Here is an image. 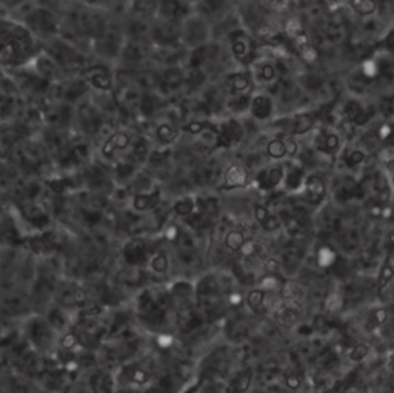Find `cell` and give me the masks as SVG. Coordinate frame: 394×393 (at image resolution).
Returning <instances> with one entry per match:
<instances>
[{
  "label": "cell",
  "instance_id": "cell-33",
  "mask_svg": "<svg viewBox=\"0 0 394 393\" xmlns=\"http://www.w3.org/2000/svg\"><path fill=\"white\" fill-rule=\"evenodd\" d=\"M259 247H260V244L256 241H245V244L242 246V248L239 251L243 258H256Z\"/></svg>",
  "mask_w": 394,
  "mask_h": 393
},
{
  "label": "cell",
  "instance_id": "cell-54",
  "mask_svg": "<svg viewBox=\"0 0 394 393\" xmlns=\"http://www.w3.org/2000/svg\"><path fill=\"white\" fill-rule=\"evenodd\" d=\"M157 344L161 345V347H170V345L173 344V338H171V336H168V335H161L157 338Z\"/></svg>",
  "mask_w": 394,
  "mask_h": 393
},
{
  "label": "cell",
  "instance_id": "cell-38",
  "mask_svg": "<svg viewBox=\"0 0 394 393\" xmlns=\"http://www.w3.org/2000/svg\"><path fill=\"white\" fill-rule=\"evenodd\" d=\"M260 285H262V288L265 290V292H276L280 284H279V279L276 276L268 275L265 278H262Z\"/></svg>",
  "mask_w": 394,
  "mask_h": 393
},
{
  "label": "cell",
  "instance_id": "cell-39",
  "mask_svg": "<svg viewBox=\"0 0 394 393\" xmlns=\"http://www.w3.org/2000/svg\"><path fill=\"white\" fill-rule=\"evenodd\" d=\"M251 386V375L247 372L240 375L236 381H234V387H236L238 392H247Z\"/></svg>",
  "mask_w": 394,
  "mask_h": 393
},
{
  "label": "cell",
  "instance_id": "cell-31",
  "mask_svg": "<svg viewBox=\"0 0 394 393\" xmlns=\"http://www.w3.org/2000/svg\"><path fill=\"white\" fill-rule=\"evenodd\" d=\"M264 298H265L264 290H251L247 296V304L251 308H259L264 305Z\"/></svg>",
  "mask_w": 394,
  "mask_h": 393
},
{
  "label": "cell",
  "instance_id": "cell-42",
  "mask_svg": "<svg viewBox=\"0 0 394 393\" xmlns=\"http://www.w3.org/2000/svg\"><path fill=\"white\" fill-rule=\"evenodd\" d=\"M394 133V128L391 124H382L378 130V139L383 140V142H387V140L391 137V135Z\"/></svg>",
  "mask_w": 394,
  "mask_h": 393
},
{
  "label": "cell",
  "instance_id": "cell-50",
  "mask_svg": "<svg viewBox=\"0 0 394 393\" xmlns=\"http://www.w3.org/2000/svg\"><path fill=\"white\" fill-rule=\"evenodd\" d=\"M268 6H271L275 9V11H279V13H284L287 8L292 6V4L289 2H285V0H279V2H268L267 4Z\"/></svg>",
  "mask_w": 394,
  "mask_h": 393
},
{
  "label": "cell",
  "instance_id": "cell-43",
  "mask_svg": "<svg viewBox=\"0 0 394 393\" xmlns=\"http://www.w3.org/2000/svg\"><path fill=\"white\" fill-rule=\"evenodd\" d=\"M350 120H351V122H353L354 125L362 127V125H365V124H367L368 120H370V115H368L365 110H359L358 113H356Z\"/></svg>",
  "mask_w": 394,
  "mask_h": 393
},
{
  "label": "cell",
  "instance_id": "cell-2",
  "mask_svg": "<svg viewBox=\"0 0 394 393\" xmlns=\"http://www.w3.org/2000/svg\"><path fill=\"white\" fill-rule=\"evenodd\" d=\"M22 338L30 344V347L39 353L42 358L51 357L58 350L60 336L53 330L43 315L31 313L22 323Z\"/></svg>",
  "mask_w": 394,
  "mask_h": 393
},
{
  "label": "cell",
  "instance_id": "cell-61",
  "mask_svg": "<svg viewBox=\"0 0 394 393\" xmlns=\"http://www.w3.org/2000/svg\"><path fill=\"white\" fill-rule=\"evenodd\" d=\"M122 393H137V392H131V390H125V392H122Z\"/></svg>",
  "mask_w": 394,
  "mask_h": 393
},
{
  "label": "cell",
  "instance_id": "cell-57",
  "mask_svg": "<svg viewBox=\"0 0 394 393\" xmlns=\"http://www.w3.org/2000/svg\"><path fill=\"white\" fill-rule=\"evenodd\" d=\"M385 45L388 50H393L394 48V30H391L387 36V41H385Z\"/></svg>",
  "mask_w": 394,
  "mask_h": 393
},
{
  "label": "cell",
  "instance_id": "cell-6",
  "mask_svg": "<svg viewBox=\"0 0 394 393\" xmlns=\"http://www.w3.org/2000/svg\"><path fill=\"white\" fill-rule=\"evenodd\" d=\"M131 145V136L125 131H117L112 136H110L102 145V156L105 159H115L122 152H125Z\"/></svg>",
  "mask_w": 394,
  "mask_h": 393
},
{
  "label": "cell",
  "instance_id": "cell-53",
  "mask_svg": "<svg viewBox=\"0 0 394 393\" xmlns=\"http://www.w3.org/2000/svg\"><path fill=\"white\" fill-rule=\"evenodd\" d=\"M268 216H270V214H268V211H267L265 207H260V205H259V207H256V210H255V218H256V221H259V222L262 224Z\"/></svg>",
  "mask_w": 394,
  "mask_h": 393
},
{
  "label": "cell",
  "instance_id": "cell-45",
  "mask_svg": "<svg viewBox=\"0 0 394 393\" xmlns=\"http://www.w3.org/2000/svg\"><path fill=\"white\" fill-rule=\"evenodd\" d=\"M279 226H280V222L276 216H273V214H270V216L264 222H262V227H264L267 231H275L279 229Z\"/></svg>",
  "mask_w": 394,
  "mask_h": 393
},
{
  "label": "cell",
  "instance_id": "cell-1",
  "mask_svg": "<svg viewBox=\"0 0 394 393\" xmlns=\"http://www.w3.org/2000/svg\"><path fill=\"white\" fill-rule=\"evenodd\" d=\"M39 53L36 36L23 23L0 17V65L22 68Z\"/></svg>",
  "mask_w": 394,
  "mask_h": 393
},
{
  "label": "cell",
  "instance_id": "cell-63",
  "mask_svg": "<svg viewBox=\"0 0 394 393\" xmlns=\"http://www.w3.org/2000/svg\"><path fill=\"white\" fill-rule=\"evenodd\" d=\"M393 184H394V174H393Z\"/></svg>",
  "mask_w": 394,
  "mask_h": 393
},
{
  "label": "cell",
  "instance_id": "cell-32",
  "mask_svg": "<svg viewBox=\"0 0 394 393\" xmlns=\"http://www.w3.org/2000/svg\"><path fill=\"white\" fill-rule=\"evenodd\" d=\"M149 266H151V270L156 271V273H165L168 270V258L162 253H159L156 256H153L151 262H149Z\"/></svg>",
  "mask_w": 394,
  "mask_h": 393
},
{
  "label": "cell",
  "instance_id": "cell-36",
  "mask_svg": "<svg viewBox=\"0 0 394 393\" xmlns=\"http://www.w3.org/2000/svg\"><path fill=\"white\" fill-rule=\"evenodd\" d=\"M256 36L260 37V39H275L277 36V31L273 26H270L267 23H262L256 28Z\"/></svg>",
  "mask_w": 394,
  "mask_h": 393
},
{
  "label": "cell",
  "instance_id": "cell-62",
  "mask_svg": "<svg viewBox=\"0 0 394 393\" xmlns=\"http://www.w3.org/2000/svg\"><path fill=\"white\" fill-rule=\"evenodd\" d=\"M348 393H358V392H348Z\"/></svg>",
  "mask_w": 394,
  "mask_h": 393
},
{
  "label": "cell",
  "instance_id": "cell-7",
  "mask_svg": "<svg viewBox=\"0 0 394 393\" xmlns=\"http://www.w3.org/2000/svg\"><path fill=\"white\" fill-rule=\"evenodd\" d=\"M116 378L103 369L96 370L90 377V392L91 393H115Z\"/></svg>",
  "mask_w": 394,
  "mask_h": 393
},
{
  "label": "cell",
  "instance_id": "cell-58",
  "mask_svg": "<svg viewBox=\"0 0 394 393\" xmlns=\"http://www.w3.org/2000/svg\"><path fill=\"white\" fill-rule=\"evenodd\" d=\"M388 244H390V247L394 248V231L390 233V236H388Z\"/></svg>",
  "mask_w": 394,
  "mask_h": 393
},
{
  "label": "cell",
  "instance_id": "cell-48",
  "mask_svg": "<svg viewBox=\"0 0 394 393\" xmlns=\"http://www.w3.org/2000/svg\"><path fill=\"white\" fill-rule=\"evenodd\" d=\"M183 130L186 131V133H191V135H201L203 131V124L202 122H191L186 127H183Z\"/></svg>",
  "mask_w": 394,
  "mask_h": 393
},
{
  "label": "cell",
  "instance_id": "cell-41",
  "mask_svg": "<svg viewBox=\"0 0 394 393\" xmlns=\"http://www.w3.org/2000/svg\"><path fill=\"white\" fill-rule=\"evenodd\" d=\"M259 73H260V78L264 79V80H267V82L268 80H273L276 78V70H275L273 65H270V63L262 65Z\"/></svg>",
  "mask_w": 394,
  "mask_h": 393
},
{
  "label": "cell",
  "instance_id": "cell-64",
  "mask_svg": "<svg viewBox=\"0 0 394 393\" xmlns=\"http://www.w3.org/2000/svg\"><path fill=\"white\" fill-rule=\"evenodd\" d=\"M393 386H394V379H393Z\"/></svg>",
  "mask_w": 394,
  "mask_h": 393
},
{
  "label": "cell",
  "instance_id": "cell-40",
  "mask_svg": "<svg viewBox=\"0 0 394 393\" xmlns=\"http://www.w3.org/2000/svg\"><path fill=\"white\" fill-rule=\"evenodd\" d=\"M300 184H302V172H299V170L289 172V174L287 177V187H288V189H297V187Z\"/></svg>",
  "mask_w": 394,
  "mask_h": 393
},
{
  "label": "cell",
  "instance_id": "cell-27",
  "mask_svg": "<svg viewBox=\"0 0 394 393\" xmlns=\"http://www.w3.org/2000/svg\"><path fill=\"white\" fill-rule=\"evenodd\" d=\"M393 278H394V266L391 262H385V264L382 266L379 273V288L388 285V283H391Z\"/></svg>",
  "mask_w": 394,
  "mask_h": 393
},
{
  "label": "cell",
  "instance_id": "cell-10",
  "mask_svg": "<svg viewBox=\"0 0 394 393\" xmlns=\"http://www.w3.org/2000/svg\"><path fill=\"white\" fill-rule=\"evenodd\" d=\"M242 139V127L234 122V120H230L228 124H225L222 133L219 135V144L223 147H231L234 144H238Z\"/></svg>",
  "mask_w": 394,
  "mask_h": 393
},
{
  "label": "cell",
  "instance_id": "cell-56",
  "mask_svg": "<svg viewBox=\"0 0 394 393\" xmlns=\"http://www.w3.org/2000/svg\"><path fill=\"white\" fill-rule=\"evenodd\" d=\"M228 303L233 305V307H236V305H240L242 304V296L239 293H231L228 296Z\"/></svg>",
  "mask_w": 394,
  "mask_h": 393
},
{
  "label": "cell",
  "instance_id": "cell-26",
  "mask_svg": "<svg viewBox=\"0 0 394 393\" xmlns=\"http://www.w3.org/2000/svg\"><path fill=\"white\" fill-rule=\"evenodd\" d=\"M300 33H304V26H302V23H300L299 19H296V17L288 19L285 23V34L293 41Z\"/></svg>",
  "mask_w": 394,
  "mask_h": 393
},
{
  "label": "cell",
  "instance_id": "cell-52",
  "mask_svg": "<svg viewBox=\"0 0 394 393\" xmlns=\"http://www.w3.org/2000/svg\"><path fill=\"white\" fill-rule=\"evenodd\" d=\"M165 238L168 241H176L177 238H179V229H177L176 226H170L165 230Z\"/></svg>",
  "mask_w": 394,
  "mask_h": 393
},
{
  "label": "cell",
  "instance_id": "cell-21",
  "mask_svg": "<svg viewBox=\"0 0 394 393\" xmlns=\"http://www.w3.org/2000/svg\"><path fill=\"white\" fill-rule=\"evenodd\" d=\"M243 244H245V238H243L240 231H230L227 238H225V246L231 251H239Z\"/></svg>",
  "mask_w": 394,
  "mask_h": 393
},
{
  "label": "cell",
  "instance_id": "cell-55",
  "mask_svg": "<svg viewBox=\"0 0 394 393\" xmlns=\"http://www.w3.org/2000/svg\"><path fill=\"white\" fill-rule=\"evenodd\" d=\"M287 229L289 233H296L300 229V224L297 219H288L287 222Z\"/></svg>",
  "mask_w": 394,
  "mask_h": 393
},
{
  "label": "cell",
  "instance_id": "cell-15",
  "mask_svg": "<svg viewBox=\"0 0 394 393\" xmlns=\"http://www.w3.org/2000/svg\"><path fill=\"white\" fill-rule=\"evenodd\" d=\"M16 102L11 95L0 91V124L6 122V120L13 116L14 113Z\"/></svg>",
  "mask_w": 394,
  "mask_h": 393
},
{
  "label": "cell",
  "instance_id": "cell-28",
  "mask_svg": "<svg viewBox=\"0 0 394 393\" xmlns=\"http://www.w3.org/2000/svg\"><path fill=\"white\" fill-rule=\"evenodd\" d=\"M324 305L328 312H337L341 310L342 305H344V299L339 293H330L324 301Z\"/></svg>",
  "mask_w": 394,
  "mask_h": 393
},
{
  "label": "cell",
  "instance_id": "cell-4",
  "mask_svg": "<svg viewBox=\"0 0 394 393\" xmlns=\"http://www.w3.org/2000/svg\"><path fill=\"white\" fill-rule=\"evenodd\" d=\"M28 236L18 229L17 222L9 216L0 221V247H17L26 244Z\"/></svg>",
  "mask_w": 394,
  "mask_h": 393
},
{
  "label": "cell",
  "instance_id": "cell-25",
  "mask_svg": "<svg viewBox=\"0 0 394 393\" xmlns=\"http://www.w3.org/2000/svg\"><path fill=\"white\" fill-rule=\"evenodd\" d=\"M156 133H157V137L161 139V142H164V144H171L177 137V133L173 130V127L166 125V124L159 125Z\"/></svg>",
  "mask_w": 394,
  "mask_h": 393
},
{
  "label": "cell",
  "instance_id": "cell-13",
  "mask_svg": "<svg viewBox=\"0 0 394 393\" xmlns=\"http://www.w3.org/2000/svg\"><path fill=\"white\" fill-rule=\"evenodd\" d=\"M157 201H159V193H151V194H145V193H140V194H136L134 199H133V207L134 210L137 211H147V210H151L154 209L157 205Z\"/></svg>",
  "mask_w": 394,
  "mask_h": 393
},
{
  "label": "cell",
  "instance_id": "cell-51",
  "mask_svg": "<svg viewBox=\"0 0 394 393\" xmlns=\"http://www.w3.org/2000/svg\"><path fill=\"white\" fill-rule=\"evenodd\" d=\"M363 159H365V154L362 152H359V150H354V152H351V154L348 157V162H350V165H359Z\"/></svg>",
  "mask_w": 394,
  "mask_h": 393
},
{
  "label": "cell",
  "instance_id": "cell-17",
  "mask_svg": "<svg viewBox=\"0 0 394 393\" xmlns=\"http://www.w3.org/2000/svg\"><path fill=\"white\" fill-rule=\"evenodd\" d=\"M319 150H322L325 153H334L341 145V140L336 135H324L317 139Z\"/></svg>",
  "mask_w": 394,
  "mask_h": 393
},
{
  "label": "cell",
  "instance_id": "cell-44",
  "mask_svg": "<svg viewBox=\"0 0 394 393\" xmlns=\"http://www.w3.org/2000/svg\"><path fill=\"white\" fill-rule=\"evenodd\" d=\"M293 45H294V48H296L297 51L304 50L305 46H308V45H309L308 34H307L305 31H304V33H300V34L296 37V39H293Z\"/></svg>",
  "mask_w": 394,
  "mask_h": 393
},
{
  "label": "cell",
  "instance_id": "cell-22",
  "mask_svg": "<svg viewBox=\"0 0 394 393\" xmlns=\"http://www.w3.org/2000/svg\"><path fill=\"white\" fill-rule=\"evenodd\" d=\"M276 315H277V320L282 323L284 325H288V327L296 324L297 320H299V312L293 310V308H287L285 305L280 308V310Z\"/></svg>",
  "mask_w": 394,
  "mask_h": 393
},
{
  "label": "cell",
  "instance_id": "cell-5",
  "mask_svg": "<svg viewBox=\"0 0 394 393\" xmlns=\"http://www.w3.org/2000/svg\"><path fill=\"white\" fill-rule=\"evenodd\" d=\"M78 120H79V125L83 133L88 136L97 135L102 128V124H103L99 110L92 105L80 107L79 113H78Z\"/></svg>",
  "mask_w": 394,
  "mask_h": 393
},
{
  "label": "cell",
  "instance_id": "cell-16",
  "mask_svg": "<svg viewBox=\"0 0 394 393\" xmlns=\"http://www.w3.org/2000/svg\"><path fill=\"white\" fill-rule=\"evenodd\" d=\"M317 264L319 267H322V268H328V267H331L334 262H336V251L331 248V247H321L317 250Z\"/></svg>",
  "mask_w": 394,
  "mask_h": 393
},
{
  "label": "cell",
  "instance_id": "cell-37",
  "mask_svg": "<svg viewBox=\"0 0 394 393\" xmlns=\"http://www.w3.org/2000/svg\"><path fill=\"white\" fill-rule=\"evenodd\" d=\"M362 73H363V76H367V78H376L378 76V73H379V67H378V63L368 59V61H363L362 63Z\"/></svg>",
  "mask_w": 394,
  "mask_h": 393
},
{
  "label": "cell",
  "instance_id": "cell-46",
  "mask_svg": "<svg viewBox=\"0 0 394 393\" xmlns=\"http://www.w3.org/2000/svg\"><path fill=\"white\" fill-rule=\"evenodd\" d=\"M247 45L243 43L242 41H238V42H234L233 43V54L236 56L238 59H242V58H245V54H247Z\"/></svg>",
  "mask_w": 394,
  "mask_h": 393
},
{
  "label": "cell",
  "instance_id": "cell-9",
  "mask_svg": "<svg viewBox=\"0 0 394 393\" xmlns=\"http://www.w3.org/2000/svg\"><path fill=\"white\" fill-rule=\"evenodd\" d=\"M305 198L312 204H319L325 198V184L317 176H309L305 181Z\"/></svg>",
  "mask_w": 394,
  "mask_h": 393
},
{
  "label": "cell",
  "instance_id": "cell-60",
  "mask_svg": "<svg viewBox=\"0 0 394 393\" xmlns=\"http://www.w3.org/2000/svg\"><path fill=\"white\" fill-rule=\"evenodd\" d=\"M388 167H390V170H391V172H393V174H394V161H393V162H390V164H388Z\"/></svg>",
  "mask_w": 394,
  "mask_h": 393
},
{
  "label": "cell",
  "instance_id": "cell-34",
  "mask_svg": "<svg viewBox=\"0 0 394 393\" xmlns=\"http://www.w3.org/2000/svg\"><path fill=\"white\" fill-rule=\"evenodd\" d=\"M284 179V172L280 167H273L271 170L267 173V184L270 187H276L277 184L282 182Z\"/></svg>",
  "mask_w": 394,
  "mask_h": 393
},
{
  "label": "cell",
  "instance_id": "cell-3",
  "mask_svg": "<svg viewBox=\"0 0 394 393\" xmlns=\"http://www.w3.org/2000/svg\"><path fill=\"white\" fill-rule=\"evenodd\" d=\"M31 295L22 288L8 287L0 298V318L4 320H25L31 315Z\"/></svg>",
  "mask_w": 394,
  "mask_h": 393
},
{
  "label": "cell",
  "instance_id": "cell-19",
  "mask_svg": "<svg viewBox=\"0 0 394 393\" xmlns=\"http://www.w3.org/2000/svg\"><path fill=\"white\" fill-rule=\"evenodd\" d=\"M314 127V117L312 115H300L294 122V135H305Z\"/></svg>",
  "mask_w": 394,
  "mask_h": 393
},
{
  "label": "cell",
  "instance_id": "cell-35",
  "mask_svg": "<svg viewBox=\"0 0 394 393\" xmlns=\"http://www.w3.org/2000/svg\"><path fill=\"white\" fill-rule=\"evenodd\" d=\"M299 54H300V59H302L305 63H314L319 59V53L312 45H308L304 50H300Z\"/></svg>",
  "mask_w": 394,
  "mask_h": 393
},
{
  "label": "cell",
  "instance_id": "cell-49",
  "mask_svg": "<svg viewBox=\"0 0 394 393\" xmlns=\"http://www.w3.org/2000/svg\"><path fill=\"white\" fill-rule=\"evenodd\" d=\"M284 145H285V154H288V156H296V153H297V144L294 142L293 139H287V140H284Z\"/></svg>",
  "mask_w": 394,
  "mask_h": 393
},
{
  "label": "cell",
  "instance_id": "cell-59",
  "mask_svg": "<svg viewBox=\"0 0 394 393\" xmlns=\"http://www.w3.org/2000/svg\"><path fill=\"white\" fill-rule=\"evenodd\" d=\"M387 144H388V145H391V147H394V133H393V135H391V137L387 140Z\"/></svg>",
  "mask_w": 394,
  "mask_h": 393
},
{
  "label": "cell",
  "instance_id": "cell-23",
  "mask_svg": "<svg viewBox=\"0 0 394 393\" xmlns=\"http://www.w3.org/2000/svg\"><path fill=\"white\" fill-rule=\"evenodd\" d=\"M194 209H196V204L190 198L181 199L174 204V211L179 214V216H190V214L194 213Z\"/></svg>",
  "mask_w": 394,
  "mask_h": 393
},
{
  "label": "cell",
  "instance_id": "cell-11",
  "mask_svg": "<svg viewBox=\"0 0 394 393\" xmlns=\"http://www.w3.org/2000/svg\"><path fill=\"white\" fill-rule=\"evenodd\" d=\"M124 258L131 266L140 264L145 258V244L142 241H131L124 248Z\"/></svg>",
  "mask_w": 394,
  "mask_h": 393
},
{
  "label": "cell",
  "instance_id": "cell-30",
  "mask_svg": "<svg viewBox=\"0 0 394 393\" xmlns=\"http://www.w3.org/2000/svg\"><path fill=\"white\" fill-rule=\"evenodd\" d=\"M388 320V312L387 308H378V310H374L370 316V327L373 329H376V327H380L382 324H385V321Z\"/></svg>",
  "mask_w": 394,
  "mask_h": 393
},
{
  "label": "cell",
  "instance_id": "cell-18",
  "mask_svg": "<svg viewBox=\"0 0 394 393\" xmlns=\"http://www.w3.org/2000/svg\"><path fill=\"white\" fill-rule=\"evenodd\" d=\"M350 5L361 16H370L376 11V2L373 0H351Z\"/></svg>",
  "mask_w": 394,
  "mask_h": 393
},
{
  "label": "cell",
  "instance_id": "cell-20",
  "mask_svg": "<svg viewBox=\"0 0 394 393\" xmlns=\"http://www.w3.org/2000/svg\"><path fill=\"white\" fill-rule=\"evenodd\" d=\"M227 83L233 93L245 91L250 85L248 79L243 76V74H231V76H228V79H227Z\"/></svg>",
  "mask_w": 394,
  "mask_h": 393
},
{
  "label": "cell",
  "instance_id": "cell-12",
  "mask_svg": "<svg viewBox=\"0 0 394 393\" xmlns=\"http://www.w3.org/2000/svg\"><path fill=\"white\" fill-rule=\"evenodd\" d=\"M271 100L267 96H256L251 100V113L257 119H267L271 115Z\"/></svg>",
  "mask_w": 394,
  "mask_h": 393
},
{
  "label": "cell",
  "instance_id": "cell-14",
  "mask_svg": "<svg viewBox=\"0 0 394 393\" xmlns=\"http://www.w3.org/2000/svg\"><path fill=\"white\" fill-rule=\"evenodd\" d=\"M124 378L136 386H145L149 381V373L142 367H125Z\"/></svg>",
  "mask_w": 394,
  "mask_h": 393
},
{
  "label": "cell",
  "instance_id": "cell-24",
  "mask_svg": "<svg viewBox=\"0 0 394 393\" xmlns=\"http://www.w3.org/2000/svg\"><path fill=\"white\" fill-rule=\"evenodd\" d=\"M368 353H370V345L365 344V342H359V344H356L354 347L351 349L350 360L353 362H361V361H363L365 358L368 357Z\"/></svg>",
  "mask_w": 394,
  "mask_h": 393
},
{
  "label": "cell",
  "instance_id": "cell-29",
  "mask_svg": "<svg viewBox=\"0 0 394 393\" xmlns=\"http://www.w3.org/2000/svg\"><path fill=\"white\" fill-rule=\"evenodd\" d=\"M267 153H268L271 157H276V159L284 157V156H285V145H284V140H280V139L271 140V142H270L268 147H267Z\"/></svg>",
  "mask_w": 394,
  "mask_h": 393
},
{
  "label": "cell",
  "instance_id": "cell-47",
  "mask_svg": "<svg viewBox=\"0 0 394 393\" xmlns=\"http://www.w3.org/2000/svg\"><path fill=\"white\" fill-rule=\"evenodd\" d=\"M285 384L292 389V390H297L300 387V379L297 375H293V373H289V375L285 377Z\"/></svg>",
  "mask_w": 394,
  "mask_h": 393
},
{
  "label": "cell",
  "instance_id": "cell-8",
  "mask_svg": "<svg viewBox=\"0 0 394 393\" xmlns=\"http://www.w3.org/2000/svg\"><path fill=\"white\" fill-rule=\"evenodd\" d=\"M248 182V172L245 167L242 165H231L227 172H225L223 184L227 189H239V187L247 185Z\"/></svg>",
  "mask_w": 394,
  "mask_h": 393
}]
</instances>
